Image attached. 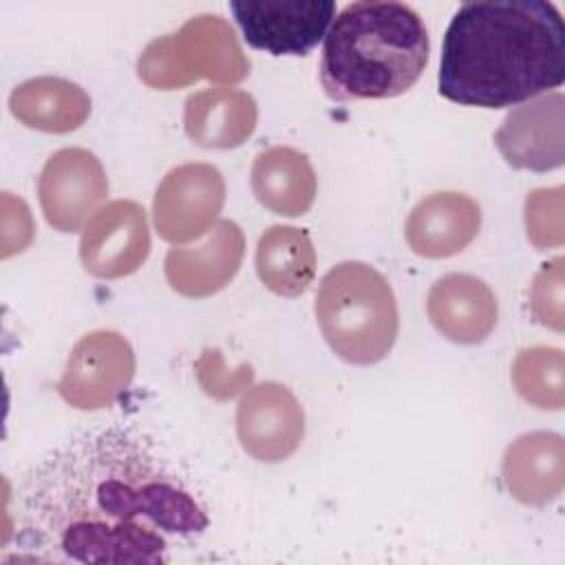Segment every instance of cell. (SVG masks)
I'll list each match as a JSON object with an SVG mask.
<instances>
[{
    "label": "cell",
    "mask_w": 565,
    "mask_h": 565,
    "mask_svg": "<svg viewBox=\"0 0 565 565\" xmlns=\"http://www.w3.org/2000/svg\"><path fill=\"white\" fill-rule=\"evenodd\" d=\"M210 516L185 475L143 433L108 426L46 455L18 490V561L170 563Z\"/></svg>",
    "instance_id": "obj_1"
},
{
    "label": "cell",
    "mask_w": 565,
    "mask_h": 565,
    "mask_svg": "<svg viewBox=\"0 0 565 565\" xmlns=\"http://www.w3.org/2000/svg\"><path fill=\"white\" fill-rule=\"evenodd\" d=\"M565 82V22L545 0L466 2L452 15L437 75L459 106H519Z\"/></svg>",
    "instance_id": "obj_2"
},
{
    "label": "cell",
    "mask_w": 565,
    "mask_h": 565,
    "mask_svg": "<svg viewBox=\"0 0 565 565\" xmlns=\"http://www.w3.org/2000/svg\"><path fill=\"white\" fill-rule=\"evenodd\" d=\"M430 40L404 2H351L331 22L320 60L324 93L338 102L388 99L422 77Z\"/></svg>",
    "instance_id": "obj_3"
},
{
    "label": "cell",
    "mask_w": 565,
    "mask_h": 565,
    "mask_svg": "<svg viewBox=\"0 0 565 565\" xmlns=\"http://www.w3.org/2000/svg\"><path fill=\"white\" fill-rule=\"evenodd\" d=\"M313 311L324 342L349 364H377L397 340L395 294L369 263L344 260L331 267L320 280Z\"/></svg>",
    "instance_id": "obj_4"
},
{
    "label": "cell",
    "mask_w": 565,
    "mask_h": 565,
    "mask_svg": "<svg viewBox=\"0 0 565 565\" xmlns=\"http://www.w3.org/2000/svg\"><path fill=\"white\" fill-rule=\"evenodd\" d=\"M143 84L159 90L190 86L196 79L238 84L249 75L234 29L218 15L190 18L177 33L152 40L137 60Z\"/></svg>",
    "instance_id": "obj_5"
},
{
    "label": "cell",
    "mask_w": 565,
    "mask_h": 565,
    "mask_svg": "<svg viewBox=\"0 0 565 565\" xmlns=\"http://www.w3.org/2000/svg\"><path fill=\"white\" fill-rule=\"evenodd\" d=\"M137 360L130 342L110 329L82 335L57 380L60 397L77 411L113 406L135 377Z\"/></svg>",
    "instance_id": "obj_6"
},
{
    "label": "cell",
    "mask_w": 565,
    "mask_h": 565,
    "mask_svg": "<svg viewBox=\"0 0 565 565\" xmlns=\"http://www.w3.org/2000/svg\"><path fill=\"white\" fill-rule=\"evenodd\" d=\"M225 203V179L212 163L190 161L172 168L157 185L152 218L157 234L179 247L212 230Z\"/></svg>",
    "instance_id": "obj_7"
},
{
    "label": "cell",
    "mask_w": 565,
    "mask_h": 565,
    "mask_svg": "<svg viewBox=\"0 0 565 565\" xmlns=\"http://www.w3.org/2000/svg\"><path fill=\"white\" fill-rule=\"evenodd\" d=\"M230 11L252 49L269 55H307L335 18L333 0H234Z\"/></svg>",
    "instance_id": "obj_8"
},
{
    "label": "cell",
    "mask_w": 565,
    "mask_h": 565,
    "mask_svg": "<svg viewBox=\"0 0 565 565\" xmlns=\"http://www.w3.org/2000/svg\"><path fill=\"white\" fill-rule=\"evenodd\" d=\"M108 194V177L95 152L62 148L53 152L38 177V199L46 223L75 234Z\"/></svg>",
    "instance_id": "obj_9"
},
{
    "label": "cell",
    "mask_w": 565,
    "mask_h": 565,
    "mask_svg": "<svg viewBox=\"0 0 565 565\" xmlns=\"http://www.w3.org/2000/svg\"><path fill=\"white\" fill-rule=\"evenodd\" d=\"M150 254V227L143 205L115 199L102 205L84 225L79 238L82 267L102 280L135 274Z\"/></svg>",
    "instance_id": "obj_10"
},
{
    "label": "cell",
    "mask_w": 565,
    "mask_h": 565,
    "mask_svg": "<svg viewBox=\"0 0 565 565\" xmlns=\"http://www.w3.org/2000/svg\"><path fill=\"white\" fill-rule=\"evenodd\" d=\"M236 437L252 459L280 463L305 439V411L285 384H254L236 406Z\"/></svg>",
    "instance_id": "obj_11"
},
{
    "label": "cell",
    "mask_w": 565,
    "mask_h": 565,
    "mask_svg": "<svg viewBox=\"0 0 565 565\" xmlns=\"http://www.w3.org/2000/svg\"><path fill=\"white\" fill-rule=\"evenodd\" d=\"M494 143L514 170L547 172L565 161V97L552 93L512 108Z\"/></svg>",
    "instance_id": "obj_12"
},
{
    "label": "cell",
    "mask_w": 565,
    "mask_h": 565,
    "mask_svg": "<svg viewBox=\"0 0 565 565\" xmlns=\"http://www.w3.org/2000/svg\"><path fill=\"white\" fill-rule=\"evenodd\" d=\"M243 256V230L230 218H218L201 243L172 247L166 254L163 274L177 294L185 298H207L234 280Z\"/></svg>",
    "instance_id": "obj_13"
},
{
    "label": "cell",
    "mask_w": 565,
    "mask_h": 565,
    "mask_svg": "<svg viewBox=\"0 0 565 565\" xmlns=\"http://www.w3.org/2000/svg\"><path fill=\"white\" fill-rule=\"evenodd\" d=\"M430 324L455 344H481L497 327L499 302L488 282L472 274H446L426 296Z\"/></svg>",
    "instance_id": "obj_14"
},
{
    "label": "cell",
    "mask_w": 565,
    "mask_h": 565,
    "mask_svg": "<svg viewBox=\"0 0 565 565\" xmlns=\"http://www.w3.org/2000/svg\"><path fill=\"white\" fill-rule=\"evenodd\" d=\"M481 207L463 192H433L408 214L404 236L424 258H448L463 252L479 234Z\"/></svg>",
    "instance_id": "obj_15"
},
{
    "label": "cell",
    "mask_w": 565,
    "mask_h": 565,
    "mask_svg": "<svg viewBox=\"0 0 565 565\" xmlns=\"http://www.w3.org/2000/svg\"><path fill=\"white\" fill-rule=\"evenodd\" d=\"M501 479L512 499L541 508L565 488V439L552 430L519 435L503 455Z\"/></svg>",
    "instance_id": "obj_16"
},
{
    "label": "cell",
    "mask_w": 565,
    "mask_h": 565,
    "mask_svg": "<svg viewBox=\"0 0 565 565\" xmlns=\"http://www.w3.org/2000/svg\"><path fill=\"white\" fill-rule=\"evenodd\" d=\"M256 99L241 88L218 86L192 93L183 108L185 135L201 148L230 150L256 130Z\"/></svg>",
    "instance_id": "obj_17"
},
{
    "label": "cell",
    "mask_w": 565,
    "mask_h": 565,
    "mask_svg": "<svg viewBox=\"0 0 565 565\" xmlns=\"http://www.w3.org/2000/svg\"><path fill=\"white\" fill-rule=\"evenodd\" d=\"M252 192L263 207L278 216H302L318 194V177L309 157L291 146L258 152L249 172Z\"/></svg>",
    "instance_id": "obj_18"
},
{
    "label": "cell",
    "mask_w": 565,
    "mask_h": 565,
    "mask_svg": "<svg viewBox=\"0 0 565 565\" xmlns=\"http://www.w3.org/2000/svg\"><path fill=\"white\" fill-rule=\"evenodd\" d=\"M9 110L26 128L66 135L90 117V97L71 79L44 75L18 84L9 95Z\"/></svg>",
    "instance_id": "obj_19"
},
{
    "label": "cell",
    "mask_w": 565,
    "mask_h": 565,
    "mask_svg": "<svg viewBox=\"0 0 565 565\" xmlns=\"http://www.w3.org/2000/svg\"><path fill=\"white\" fill-rule=\"evenodd\" d=\"M256 274L276 296L298 298L316 278V247L307 230L294 225L267 227L256 245Z\"/></svg>",
    "instance_id": "obj_20"
},
{
    "label": "cell",
    "mask_w": 565,
    "mask_h": 565,
    "mask_svg": "<svg viewBox=\"0 0 565 565\" xmlns=\"http://www.w3.org/2000/svg\"><path fill=\"white\" fill-rule=\"evenodd\" d=\"M516 393L541 411L565 406V355L554 347H530L519 351L512 364Z\"/></svg>",
    "instance_id": "obj_21"
},
{
    "label": "cell",
    "mask_w": 565,
    "mask_h": 565,
    "mask_svg": "<svg viewBox=\"0 0 565 565\" xmlns=\"http://www.w3.org/2000/svg\"><path fill=\"white\" fill-rule=\"evenodd\" d=\"M563 263L561 256L545 263L530 287L532 316L554 331H563Z\"/></svg>",
    "instance_id": "obj_22"
}]
</instances>
